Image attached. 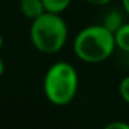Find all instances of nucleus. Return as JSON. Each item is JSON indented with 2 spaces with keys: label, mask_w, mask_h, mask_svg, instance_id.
Segmentation results:
<instances>
[{
  "label": "nucleus",
  "mask_w": 129,
  "mask_h": 129,
  "mask_svg": "<svg viewBox=\"0 0 129 129\" xmlns=\"http://www.w3.org/2000/svg\"><path fill=\"white\" fill-rule=\"evenodd\" d=\"M115 46L114 34L106 26L89 25L83 28L74 40V51L79 60L89 64H99L111 57Z\"/></svg>",
  "instance_id": "nucleus-1"
},
{
  "label": "nucleus",
  "mask_w": 129,
  "mask_h": 129,
  "mask_svg": "<svg viewBox=\"0 0 129 129\" xmlns=\"http://www.w3.org/2000/svg\"><path fill=\"white\" fill-rule=\"evenodd\" d=\"M68 38V28L60 14L45 11L32 20L31 42L43 54H56L64 47Z\"/></svg>",
  "instance_id": "nucleus-2"
},
{
  "label": "nucleus",
  "mask_w": 129,
  "mask_h": 129,
  "mask_svg": "<svg viewBox=\"0 0 129 129\" xmlns=\"http://www.w3.org/2000/svg\"><path fill=\"white\" fill-rule=\"evenodd\" d=\"M78 82V74L74 65L60 61L47 70L43 82V90L50 103L56 106H65L75 97Z\"/></svg>",
  "instance_id": "nucleus-3"
},
{
  "label": "nucleus",
  "mask_w": 129,
  "mask_h": 129,
  "mask_svg": "<svg viewBox=\"0 0 129 129\" xmlns=\"http://www.w3.org/2000/svg\"><path fill=\"white\" fill-rule=\"evenodd\" d=\"M21 13L29 20H35L45 13V6L42 0H20Z\"/></svg>",
  "instance_id": "nucleus-4"
},
{
  "label": "nucleus",
  "mask_w": 129,
  "mask_h": 129,
  "mask_svg": "<svg viewBox=\"0 0 129 129\" xmlns=\"http://www.w3.org/2000/svg\"><path fill=\"white\" fill-rule=\"evenodd\" d=\"M114 39H115V46L119 50L129 53V22L122 24L114 32Z\"/></svg>",
  "instance_id": "nucleus-5"
},
{
  "label": "nucleus",
  "mask_w": 129,
  "mask_h": 129,
  "mask_svg": "<svg viewBox=\"0 0 129 129\" xmlns=\"http://www.w3.org/2000/svg\"><path fill=\"white\" fill-rule=\"evenodd\" d=\"M45 11L47 13H54V14H61L62 11L70 7L72 0H42Z\"/></svg>",
  "instance_id": "nucleus-6"
},
{
  "label": "nucleus",
  "mask_w": 129,
  "mask_h": 129,
  "mask_svg": "<svg viewBox=\"0 0 129 129\" xmlns=\"http://www.w3.org/2000/svg\"><path fill=\"white\" fill-rule=\"evenodd\" d=\"M122 24H123L122 22V15H121L119 13H117V11H111V13H108V14L106 15V20H104L103 25L114 34Z\"/></svg>",
  "instance_id": "nucleus-7"
},
{
  "label": "nucleus",
  "mask_w": 129,
  "mask_h": 129,
  "mask_svg": "<svg viewBox=\"0 0 129 129\" xmlns=\"http://www.w3.org/2000/svg\"><path fill=\"white\" fill-rule=\"evenodd\" d=\"M118 92H119L122 100L129 104V75L125 76V78L121 81L119 86H118Z\"/></svg>",
  "instance_id": "nucleus-8"
},
{
  "label": "nucleus",
  "mask_w": 129,
  "mask_h": 129,
  "mask_svg": "<svg viewBox=\"0 0 129 129\" xmlns=\"http://www.w3.org/2000/svg\"><path fill=\"white\" fill-rule=\"evenodd\" d=\"M106 129H129V123L122 121H112L106 125Z\"/></svg>",
  "instance_id": "nucleus-9"
},
{
  "label": "nucleus",
  "mask_w": 129,
  "mask_h": 129,
  "mask_svg": "<svg viewBox=\"0 0 129 129\" xmlns=\"http://www.w3.org/2000/svg\"><path fill=\"white\" fill-rule=\"evenodd\" d=\"M85 2H87L89 4H93V6H106L111 0H85Z\"/></svg>",
  "instance_id": "nucleus-10"
},
{
  "label": "nucleus",
  "mask_w": 129,
  "mask_h": 129,
  "mask_svg": "<svg viewBox=\"0 0 129 129\" xmlns=\"http://www.w3.org/2000/svg\"><path fill=\"white\" fill-rule=\"evenodd\" d=\"M121 3H122V9L125 10V13L129 15V0H121Z\"/></svg>",
  "instance_id": "nucleus-11"
},
{
  "label": "nucleus",
  "mask_w": 129,
  "mask_h": 129,
  "mask_svg": "<svg viewBox=\"0 0 129 129\" xmlns=\"http://www.w3.org/2000/svg\"><path fill=\"white\" fill-rule=\"evenodd\" d=\"M4 74V61H3V58L0 57V76Z\"/></svg>",
  "instance_id": "nucleus-12"
},
{
  "label": "nucleus",
  "mask_w": 129,
  "mask_h": 129,
  "mask_svg": "<svg viewBox=\"0 0 129 129\" xmlns=\"http://www.w3.org/2000/svg\"><path fill=\"white\" fill-rule=\"evenodd\" d=\"M2 46H3V38H2V35H0V49H2Z\"/></svg>",
  "instance_id": "nucleus-13"
}]
</instances>
